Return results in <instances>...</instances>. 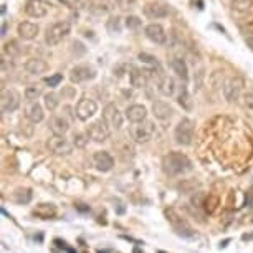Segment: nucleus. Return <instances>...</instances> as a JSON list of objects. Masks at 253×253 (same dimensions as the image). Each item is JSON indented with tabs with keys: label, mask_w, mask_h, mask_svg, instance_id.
Listing matches in <instances>:
<instances>
[{
	"label": "nucleus",
	"mask_w": 253,
	"mask_h": 253,
	"mask_svg": "<svg viewBox=\"0 0 253 253\" xmlns=\"http://www.w3.org/2000/svg\"><path fill=\"white\" fill-rule=\"evenodd\" d=\"M162 169L166 174L177 177V175H184L192 170V161L182 152L172 151L162 157Z\"/></svg>",
	"instance_id": "nucleus-1"
},
{
	"label": "nucleus",
	"mask_w": 253,
	"mask_h": 253,
	"mask_svg": "<svg viewBox=\"0 0 253 253\" xmlns=\"http://www.w3.org/2000/svg\"><path fill=\"white\" fill-rule=\"evenodd\" d=\"M70 32H71V25L68 22L61 20V22L51 23V25L45 30V43L48 46L60 45L61 42L70 35Z\"/></svg>",
	"instance_id": "nucleus-2"
},
{
	"label": "nucleus",
	"mask_w": 253,
	"mask_h": 253,
	"mask_svg": "<svg viewBox=\"0 0 253 253\" xmlns=\"http://www.w3.org/2000/svg\"><path fill=\"white\" fill-rule=\"evenodd\" d=\"M195 134V123L189 118H182L174 129V139L179 146H190Z\"/></svg>",
	"instance_id": "nucleus-3"
},
{
	"label": "nucleus",
	"mask_w": 253,
	"mask_h": 253,
	"mask_svg": "<svg viewBox=\"0 0 253 253\" xmlns=\"http://www.w3.org/2000/svg\"><path fill=\"white\" fill-rule=\"evenodd\" d=\"M243 88H245V80L242 78V76H230V78L225 80V83H223V98L227 99L228 103H237L238 99L242 98L243 94Z\"/></svg>",
	"instance_id": "nucleus-4"
},
{
	"label": "nucleus",
	"mask_w": 253,
	"mask_h": 253,
	"mask_svg": "<svg viewBox=\"0 0 253 253\" xmlns=\"http://www.w3.org/2000/svg\"><path fill=\"white\" fill-rule=\"evenodd\" d=\"M154 131H156V126L154 123L151 121H142V123H134L129 129V134H131V139L137 142V144H146L152 139L154 136Z\"/></svg>",
	"instance_id": "nucleus-5"
},
{
	"label": "nucleus",
	"mask_w": 253,
	"mask_h": 253,
	"mask_svg": "<svg viewBox=\"0 0 253 253\" xmlns=\"http://www.w3.org/2000/svg\"><path fill=\"white\" fill-rule=\"evenodd\" d=\"M166 215H167V220L170 222V225H172L174 232L177 233V235L184 237V238H192V237H195V232L192 230V227H190L189 223L185 222L177 212H175V210H172V209L166 210Z\"/></svg>",
	"instance_id": "nucleus-6"
},
{
	"label": "nucleus",
	"mask_w": 253,
	"mask_h": 253,
	"mask_svg": "<svg viewBox=\"0 0 253 253\" xmlns=\"http://www.w3.org/2000/svg\"><path fill=\"white\" fill-rule=\"evenodd\" d=\"M20 106V94L17 89L13 88H5L2 89V96H0V109L2 114H10L17 111V108Z\"/></svg>",
	"instance_id": "nucleus-7"
},
{
	"label": "nucleus",
	"mask_w": 253,
	"mask_h": 253,
	"mask_svg": "<svg viewBox=\"0 0 253 253\" xmlns=\"http://www.w3.org/2000/svg\"><path fill=\"white\" fill-rule=\"evenodd\" d=\"M86 134L94 142H104L111 136V127L108 126L104 119H99V121H94L86 127Z\"/></svg>",
	"instance_id": "nucleus-8"
},
{
	"label": "nucleus",
	"mask_w": 253,
	"mask_h": 253,
	"mask_svg": "<svg viewBox=\"0 0 253 253\" xmlns=\"http://www.w3.org/2000/svg\"><path fill=\"white\" fill-rule=\"evenodd\" d=\"M46 147L50 149V152H53L56 156H68L73 151V144L66 139L65 136L60 134H53L46 141Z\"/></svg>",
	"instance_id": "nucleus-9"
},
{
	"label": "nucleus",
	"mask_w": 253,
	"mask_h": 253,
	"mask_svg": "<svg viewBox=\"0 0 253 253\" xmlns=\"http://www.w3.org/2000/svg\"><path fill=\"white\" fill-rule=\"evenodd\" d=\"M75 113L80 121H88L89 118H93L98 113V104L91 98H81L76 104Z\"/></svg>",
	"instance_id": "nucleus-10"
},
{
	"label": "nucleus",
	"mask_w": 253,
	"mask_h": 253,
	"mask_svg": "<svg viewBox=\"0 0 253 253\" xmlns=\"http://www.w3.org/2000/svg\"><path fill=\"white\" fill-rule=\"evenodd\" d=\"M103 119L108 123V126L111 127V129H114V131H118V129H121V127H123L124 118H123V114L119 113L116 104H113V103H108L106 106H104Z\"/></svg>",
	"instance_id": "nucleus-11"
},
{
	"label": "nucleus",
	"mask_w": 253,
	"mask_h": 253,
	"mask_svg": "<svg viewBox=\"0 0 253 253\" xmlns=\"http://www.w3.org/2000/svg\"><path fill=\"white\" fill-rule=\"evenodd\" d=\"M96 78V70L89 65H78L70 71L71 83H84V81H91Z\"/></svg>",
	"instance_id": "nucleus-12"
},
{
	"label": "nucleus",
	"mask_w": 253,
	"mask_h": 253,
	"mask_svg": "<svg viewBox=\"0 0 253 253\" xmlns=\"http://www.w3.org/2000/svg\"><path fill=\"white\" fill-rule=\"evenodd\" d=\"M71 123H73V119H71V118L68 116V114H65L63 111H61V114H55V116L51 118V121H50V129L53 131V134L65 136L66 132L70 131Z\"/></svg>",
	"instance_id": "nucleus-13"
},
{
	"label": "nucleus",
	"mask_w": 253,
	"mask_h": 253,
	"mask_svg": "<svg viewBox=\"0 0 253 253\" xmlns=\"http://www.w3.org/2000/svg\"><path fill=\"white\" fill-rule=\"evenodd\" d=\"M93 166L99 172H109L114 167V159L108 151H96L93 154Z\"/></svg>",
	"instance_id": "nucleus-14"
},
{
	"label": "nucleus",
	"mask_w": 253,
	"mask_h": 253,
	"mask_svg": "<svg viewBox=\"0 0 253 253\" xmlns=\"http://www.w3.org/2000/svg\"><path fill=\"white\" fill-rule=\"evenodd\" d=\"M144 35L156 45H166L167 43V33H166L164 27H162L161 23H149V25H146Z\"/></svg>",
	"instance_id": "nucleus-15"
},
{
	"label": "nucleus",
	"mask_w": 253,
	"mask_h": 253,
	"mask_svg": "<svg viewBox=\"0 0 253 253\" xmlns=\"http://www.w3.org/2000/svg\"><path fill=\"white\" fill-rule=\"evenodd\" d=\"M142 13L144 17H147L149 20H161V18H166L169 15V8L162 3H157V2H149L142 7Z\"/></svg>",
	"instance_id": "nucleus-16"
},
{
	"label": "nucleus",
	"mask_w": 253,
	"mask_h": 253,
	"mask_svg": "<svg viewBox=\"0 0 253 253\" xmlns=\"http://www.w3.org/2000/svg\"><path fill=\"white\" fill-rule=\"evenodd\" d=\"M50 10V5L43 0H28L25 3V13L33 18H43Z\"/></svg>",
	"instance_id": "nucleus-17"
},
{
	"label": "nucleus",
	"mask_w": 253,
	"mask_h": 253,
	"mask_svg": "<svg viewBox=\"0 0 253 253\" xmlns=\"http://www.w3.org/2000/svg\"><path fill=\"white\" fill-rule=\"evenodd\" d=\"M25 118L33 124L42 123V121H43V118H45L43 106H42L38 101H28V104L25 106Z\"/></svg>",
	"instance_id": "nucleus-18"
},
{
	"label": "nucleus",
	"mask_w": 253,
	"mask_h": 253,
	"mask_svg": "<svg viewBox=\"0 0 253 253\" xmlns=\"http://www.w3.org/2000/svg\"><path fill=\"white\" fill-rule=\"evenodd\" d=\"M126 119L131 121L132 124L134 123H142L147 119V109L144 104H131L126 109Z\"/></svg>",
	"instance_id": "nucleus-19"
},
{
	"label": "nucleus",
	"mask_w": 253,
	"mask_h": 253,
	"mask_svg": "<svg viewBox=\"0 0 253 253\" xmlns=\"http://www.w3.org/2000/svg\"><path fill=\"white\" fill-rule=\"evenodd\" d=\"M147 73L149 71L136 68V66H129V81L134 88H146L147 86Z\"/></svg>",
	"instance_id": "nucleus-20"
},
{
	"label": "nucleus",
	"mask_w": 253,
	"mask_h": 253,
	"mask_svg": "<svg viewBox=\"0 0 253 253\" xmlns=\"http://www.w3.org/2000/svg\"><path fill=\"white\" fill-rule=\"evenodd\" d=\"M152 114H154L157 119H161V121H166V119L172 118L174 109L166 101H154L152 103Z\"/></svg>",
	"instance_id": "nucleus-21"
},
{
	"label": "nucleus",
	"mask_w": 253,
	"mask_h": 253,
	"mask_svg": "<svg viewBox=\"0 0 253 253\" xmlns=\"http://www.w3.org/2000/svg\"><path fill=\"white\" fill-rule=\"evenodd\" d=\"M38 30H40V28H38L37 23H32V22H22V23H18V27H17L18 37L23 38V40H33V38H37Z\"/></svg>",
	"instance_id": "nucleus-22"
},
{
	"label": "nucleus",
	"mask_w": 253,
	"mask_h": 253,
	"mask_svg": "<svg viewBox=\"0 0 253 253\" xmlns=\"http://www.w3.org/2000/svg\"><path fill=\"white\" fill-rule=\"evenodd\" d=\"M175 91H177V84H175V80L172 76H162L159 80V93L162 96L170 98L174 96Z\"/></svg>",
	"instance_id": "nucleus-23"
},
{
	"label": "nucleus",
	"mask_w": 253,
	"mask_h": 253,
	"mask_svg": "<svg viewBox=\"0 0 253 253\" xmlns=\"http://www.w3.org/2000/svg\"><path fill=\"white\" fill-rule=\"evenodd\" d=\"M50 68V65L46 63L45 60H42V58H30L25 63V70H27V73H30V75H42V73H46Z\"/></svg>",
	"instance_id": "nucleus-24"
},
{
	"label": "nucleus",
	"mask_w": 253,
	"mask_h": 253,
	"mask_svg": "<svg viewBox=\"0 0 253 253\" xmlns=\"http://www.w3.org/2000/svg\"><path fill=\"white\" fill-rule=\"evenodd\" d=\"M33 215L48 220V218H53L56 215V207L53 204H40L33 209Z\"/></svg>",
	"instance_id": "nucleus-25"
},
{
	"label": "nucleus",
	"mask_w": 253,
	"mask_h": 253,
	"mask_svg": "<svg viewBox=\"0 0 253 253\" xmlns=\"http://www.w3.org/2000/svg\"><path fill=\"white\" fill-rule=\"evenodd\" d=\"M177 103L179 106L185 109V111H192L194 108V103H192V96H190L189 89L185 84H182V86H179V93H177Z\"/></svg>",
	"instance_id": "nucleus-26"
},
{
	"label": "nucleus",
	"mask_w": 253,
	"mask_h": 253,
	"mask_svg": "<svg viewBox=\"0 0 253 253\" xmlns=\"http://www.w3.org/2000/svg\"><path fill=\"white\" fill-rule=\"evenodd\" d=\"M170 68L175 75H177V78H180L185 83V81L189 80V68H187V63L182 60V58H174L170 61Z\"/></svg>",
	"instance_id": "nucleus-27"
},
{
	"label": "nucleus",
	"mask_w": 253,
	"mask_h": 253,
	"mask_svg": "<svg viewBox=\"0 0 253 253\" xmlns=\"http://www.w3.org/2000/svg\"><path fill=\"white\" fill-rule=\"evenodd\" d=\"M23 96L28 101H37L40 96H43V86H40V84H28L25 91H23Z\"/></svg>",
	"instance_id": "nucleus-28"
},
{
	"label": "nucleus",
	"mask_w": 253,
	"mask_h": 253,
	"mask_svg": "<svg viewBox=\"0 0 253 253\" xmlns=\"http://www.w3.org/2000/svg\"><path fill=\"white\" fill-rule=\"evenodd\" d=\"M12 199L15 200L17 204H20V205L28 204L32 200V190L27 189V187H20V189H17L15 192H13Z\"/></svg>",
	"instance_id": "nucleus-29"
},
{
	"label": "nucleus",
	"mask_w": 253,
	"mask_h": 253,
	"mask_svg": "<svg viewBox=\"0 0 253 253\" xmlns=\"http://www.w3.org/2000/svg\"><path fill=\"white\" fill-rule=\"evenodd\" d=\"M230 7L235 12H248L253 7V0H230Z\"/></svg>",
	"instance_id": "nucleus-30"
},
{
	"label": "nucleus",
	"mask_w": 253,
	"mask_h": 253,
	"mask_svg": "<svg viewBox=\"0 0 253 253\" xmlns=\"http://www.w3.org/2000/svg\"><path fill=\"white\" fill-rule=\"evenodd\" d=\"M43 103H45V108L50 109V111H55L60 104V98L56 93H46L43 94Z\"/></svg>",
	"instance_id": "nucleus-31"
},
{
	"label": "nucleus",
	"mask_w": 253,
	"mask_h": 253,
	"mask_svg": "<svg viewBox=\"0 0 253 253\" xmlns=\"http://www.w3.org/2000/svg\"><path fill=\"white\" fill-rule=\"evenodd\" d=\"M3 53L8 55L10 58H13V56H18L22 53V48L18 46V43L15 40H10V42H7V43L3 45Z\"/></svg>",
	"instance_id": "nucleus-32"
},
{
	"label": "nucleus",
	"mask_w": 253,
	"mask_h": 253,
	"mask_svg": "<svg viewBox=\"0 0 253 253\" xmlns=\"http://www.w3.org/2000/svg\"><path fill=\"white\" fill-rule=\"evenodd\" d=\"M106 28L108 32L111 33V35H118V33H121V18L119 17H111L106 23Z\"/></svg>",
	"instance_id": "nucleus-33"
},
{
	"label": "nucleus",
	"mask_w": 253,
	"mask_h": 253,
	"mask_svg": "<svg viewBox=\"0 0 253 253\" xmlns=\"http://www.w3.org/2000/svg\"><path fill=\"white\" fill-rule=\"evenodd\" d=\"M223 83H225V78H223V71H213L212 76H210V84H212L213 89L223 88Z\"/></svg>",
	"instance_id": "nucleus-34"
},
{
	"label": "nucleus",
	"mask_w": 253,
	"mask_h": 253,
	"mask_svg": "<svg viewBox=\"0 0 253 253\" xmlns=\"http://www.w3.org/2000/svg\"><path fill=\"white\" fill-rule=\"evenodd\" d=\"M124 25H126V28H129V30H139L142 27V20L136 15H127L124 18Z\"/></svg>",
	"instance_id": "nucleus-35"
},
{
	"label": "nucleus",
	"mask_w": 253,
	"mask_h": 253,
	"mask_svg": "<svg viewBox=\"0 0 253 253\" xmlns=\"http://www.w3.org/2000/svg\"><path fill=\"white\" fill-rule=\"evenodd\" d=\"M217 205H218V197H217V195H209V197H205V202H204L205 212L213 213L217 210Z\"/></svg>",
	"instance_id": "nucleus-36"
},
{
	"label": "nucleus",
	"mask_w": 253,
	"mask_h": 253,
	"mask_svg": "<svg viewBox=\"0 0 253 253\" xmlns=\"http://www.w3.org/2000/svg\"><path fill=\"white\" fill-rule=\"evenodd\" d=\"M139 60L144 65H149L151 68H159V61H157L156 56H152L149 53H139Z\"/></svg>",
	"instance_id": "nucleus-37"
},
{
	"label": "nucleus",
	"mask_w": 253,
	"mask_h": 253,
	"mask_svg": "<svg viewBox=\"0 0 253 253\" xmlns=\"http://www.w3.org/2000/svg\"><path fill=\"white\" fill-rule=\"evenodd\" d=\"M89 141L88 134H83V132H76V134L73 136V146L75 147H86Z\"/></svg>",
	"instance_id": "nucleus-38"
},
{
	"label": "nucleus",
	"mask_w": 253,
	"mask_h": 253,
	"mask_svg": "<svg viewBox=\"0 0 253 253\" xmlns=\"http://www.w3.org/2000/svg\"><path fill=\"white\" fill-rule=\"evenodd\" d=\"M242 104L247 111L253 113V91H247L242 94Z\"/></svg>",
	"instance_id": "nucleus-39"
},
{
	"label": "nucleus",
	"mask_w": 253,
	"mask_h": 253,
	"mask_svg": "<svg viewBox=\"0 0 253 253\" xmlns=\"http://www.w3.org/2000/svg\"><path fill=\"white\" fill-rule=\"evenodd\" d=\"M118 5L123 8V10H134L137 2L136 0H118Z\"/></svg>",
	"instance_id": "nucleus-40"
},
{
	"label": "nucleus",
	"mask_w": 253,
	"mask_h": 253,
	"mask_svg": "<svg viewBox=\"0 0 253 253\" xmlns=\"http://www.w3.org/2000/svg\"><path fill=\"white\" fill-rule=\"evenodd\" d=\"M61 80H63V75L56 73L53 76H50V78H46V84H48L50 88H55V86H58V84L61 83Z\"/></svg>",
	"instance_id": "nucleus-41"
},
{
	"label": "nucleus",
	"mask_w": 253,
	"mask_h": 253,
	"mask_svg": "<svg viewBox=\"0 0 253 253\" xmlns=\"http://www.w3.org/2000/svg\"><path fill=\"white\" fill-rule=\"evenodd\" d=\"M204 76H205V71L204 68L197 70V73H195L194 76V83H195V89H200V86H202V81H204Z\"/></svg>",
	"instance_id": "nucleus-42"
},
{
	"label": "nucleus",
	"mask_w": 253,
	"mask_h": 253,
	"mask_svg": "<svg viewBox=\"0 0 253 253\" xmlns=\"http://www.w3.org/2000/svg\"><path fill=\"white\" fill-rule=\"evenodd\" d=\"M245 43L248 48L253 51V28H250V30L245 33Z\"/></svg>",
	"instance_id": "nucleus-43"
},
{
	"label": "nucleus",
	"mask_w": 253,
	"mask_h": 253,
	"mask_svg": "<svg viewBox=\"0 0 253 253\" xmlns=\"http://www.w3.org/2000/svg\"><path fill=\"white\" fill-rule=\"evenodd\" d=\"M76 209H78L80 212H88V210H89V207H84V204H78V205H76Z\"/></svg>",
	"instance_id": "nucleus-44"
},
{
	"label": "nucleus",
	"mask_w": 253,
	"mask_h": 253,
	"mask_svg": "<svg viewBox=\"0 0 253 253\" xmlns=\"http://www.w3.org/2000/svg\"><path fill=\"white\" fill-rule=\"evenodd\" d=\"M5 33H7V23L3 22V27H2V37H5Z\"/></svg>",
	"instance_id": "nucleus-45"
},
{
	"label": "nucleus",
	"mask_w": 253,
	"mask_h": 253,
	"mask_svg": "<svg viewBox=\"0 0 253 253\" xmlns=\"http://www.w3.org/2000/svg\"><path fill=\"white\" fill-rule=\"evenodd\" d=\"M68 253H75L73 250H71V248H68Z\"/></svg>",
	"instance_id": "nucleus-46"
},
{
	"label": "nucleus",
	"mask_w": 253,
	"mask_h": 253,
	"mask_svg": "<svg viewBox=\"0 0 253 253\" xmlns=\"http://www.w3.org/2000/svg\"><path fill=\"white\" fill-rule=\"evenodd\" d=\"M157 253H166V252H157Z\"/></svg>",
	"instance_id": "nucleus-47"
}]
</instances>
